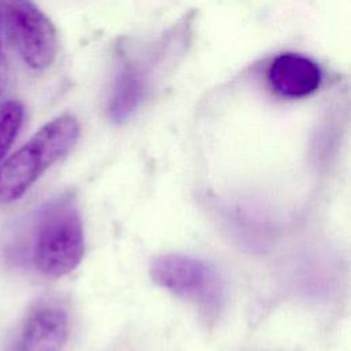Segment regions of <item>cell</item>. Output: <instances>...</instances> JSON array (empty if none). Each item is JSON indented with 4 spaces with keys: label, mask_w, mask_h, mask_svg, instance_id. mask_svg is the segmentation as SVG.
<instances>
[{
    "label": "cell",
    "mask_w": 351,
    "mask_h": 351,
    "mask_svg": "<svg viewBox=\"0 0 351 351\" xmlns=\"http://www.w3.org/2000/svg\"><path fill=\"white\" fill-rule=\"evenodd\" d=\"M85 251L80 210L71 195H60L38 210L33 232L30 259L34 267L51 277L74 270Z\"/></svg>",
    "instance_id": "1"
},
{
    "label": "cell",
    "mask_w": 351,
    "mask_h": 351,
    "mask_svg": "<svg viewBox=\"0 0 351 351\" xmlns=\"http://www.w3.org/2000/svg\"><path fill=\"white\" fill-rule=\"evenodd\" d=\"M80 136V123L62 114L41 126L18 151L0 162V203L23 196L41 174L66 156Z\"/></svg>",
    "instance_id": "2"
},
{
    "label": "cell",
    "mask_w": 351,
    "mask_h": 351,
    "mask_svg": "<svg viewBox=\"0 0 351 351\" xmlns=\"http://www.w3.org/2000/svg\"><path fill=\"white\" fill-rule=\"evenodd\" d=\"M149 273L159 287L193 303L207 317L218 315L223 306V281L206 261L166 254L152 261Z\"/></svg>",
    "instance_id": "3"
},
{
    "label": "cell",
    "mask_w": 351,
    "mask_h": 351,
    "mask_svg": "<svg viewBox=\"0 0 351 351\" xmlns=\"http://www.w3.org/2000/svg\"><path fill=\"white\" fill-rule=\"evenodd\" d=\"M4 37L25 64L48 69L58 52V34L51 19L33 0H0Z\"/></svg>",
    "instance_id": "4"
},
{
    "label": "cell",
    "mask_w": 351,
    "mask_h": 351,
    "mask_svg": "<svg viewBox=\"0 0 351 351\" xmlns=\"http://www.w3.org/2000/svg\"><path fill=\"white\" fill-rule=\"evenodd\" d=\"M70 330L67 310L52 302L34 306L26 315L16 351H62Z\"/></svg>",
    "instance_id": "5"
},
{
    "label": "cell",
    "mask_w": 351,
    "mask_h": 351,
    "mask_svg": "<svg viewBox=\"0 0 351 351\" xmlns=\"http://www.w3.org/2000/svg\"><path fill=\"white\" fill-rule=\"evenodd\" d=\"M267 80L278 96L302 99L319 88L322 74L313 59L300 53L285 52L270 63Z\"/></svg>",
    "instance_id": "6"
},
{
    "label": "cell",
    "mask_w": 351,
    "mask_h": 351,
    "mask_svg": "<svg viewBox=\"0 0 351 351\" xmlns=\"http://www.w3.org/2000/svg\"><path fill=\"white\" fill-rule=\"evenodd\" d=\"M147 89V81L141 70L136 67H125L117 77L107 112L112 122L121 123L130 118L143 101Z\"/></svg>",
    "instance_id": "7"
},
{
    "label": "cell",
    "mask_w": 351,
    "mask_h": 351,
    "mask_svg": "<svg viewBox=\"0 0 351 351\" xmlns=\"http://www.w3.org/2000/svg\"><path fill=\"white\" fill-rule=\"evenodd\" d=\"M25 108L19 100L8 99L0 103V162L15 141L23 123Z\"/></svg>",
    "instance_id": "8"
},
{
    "label": "cell",
    "mask_w": 351,
    "mask_h": 351,
    "mask_svg": "<svg viewBox=\"0 0 351 351\" xmlns=\"http://www.w3.org/2000/svg\"><path fill=\"white\" fill-rule=\"evenodd\" d=\"M7 82V60L4 55V27H3V15L0 7V95L3 93Z\"/></svg>",
    "instance_id": "9"
}]
</instances>
